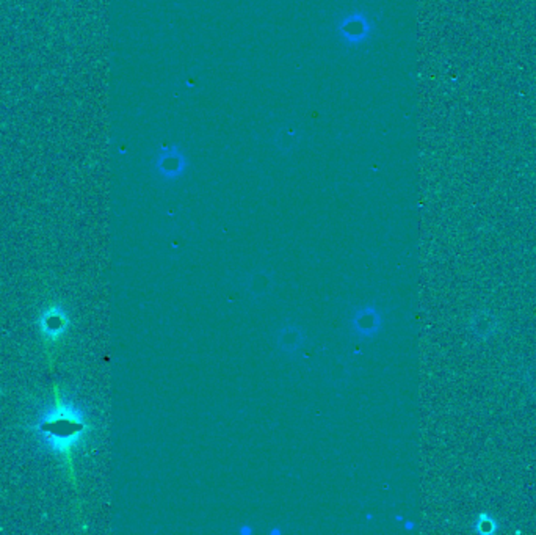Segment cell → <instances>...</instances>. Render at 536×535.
<instances>
[{"instance_id": "obj_1", "label": "cell", "mask_w": 536, "mask_h": 535, "mask_svg": "<svg viewBox=\"0 0 536 535\" xmlns=\"http://www.w3.org/2000/svg\"><path fill=\"white\" fill-rule=\"evenodd\" d=\"M85 430L83 413L72 404H58L38 421V434L46 446L63 452L79 441Z\"/></svg>"}, {"instance_id": "obj_2", "label": "cell", "mask_w": 536, "mask_h": 535, "mask_svg": "<svg viewBox=\"0 0 536 535\" xmlns=\"http://www.w3.org/2000/svg\"><path fill=\"white\" fill-rule=\"evenodd\" d=\"M499 328H501V322L490 309H478L469 319V330H471L474 338L477 339L492 338L497 334Z\"/></svg>"}, {"instance_id": "obj_3", "label": "cell", "mask_w": 536, "mask_h": 535, "mask_svg": "<svg viewBox=\"0 0 536 535\" xmlns=\"http://www.w3.org/2000/svg\"><path fill=\"white\" fill-rule=\"evenodd\" d=\"M66 323H68V319H66L62 309H49L41 317V328H43V332L47 336H51V338H55V336L62 334Z\"/></svg>"}, {"instance_id": "obj_4", "label": "cell", "mask_w": 536, "mask_h": 535, "mask_svg": "<svg viewBox=\"0 0 536 535\" xmlns=\"http://www.w3.org/2000/svg\"><path fill=\"white\" fill-rule=\"evenodd\" d=\"M521 378L524 387L532 391V393H536V362L527 364L526 368L522 369Z\"/></svg>"}]
</instances>
